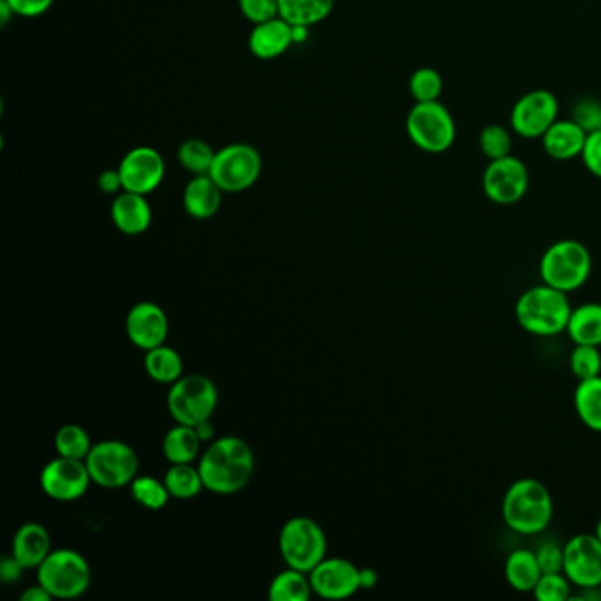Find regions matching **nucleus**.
<instances>
[{
  "label": "nucleus",
  "mask_w": 601,
  "mask_h": 601,
  "mask_svg": "<svg viewBox=\"0 0 601 601\" xmlns=\"http://www.w3.org/2000/svg\"><path fill=\"white\" fill-rule=\"evenodd\" d=\"M53 600L50 591L45 589L43 585H32V588L26 589L22 593V601H50Z\"/></svg>",
  "instance_id": "45"
},
{
  "label": "nucleus",
  "mask_w": 601,
  "mask_h": 601,
  "mask_svg": "<svg viewBox=\"0 0 601 601\" xmlns=\"http://www.w3.org/2000/svg\"><path fill=\"white\" fill-rule=\"evenodd\" d=\"M216 385L204 374L183 376L171 385L168 394V411L177 424L195 425L213 418L217 407Z\"/></svg>",
  "instance_id": "8"
},
{
  "label": "nucleus",
  "mask_w": 601,
  "mask_h": 601,
  "mask_svg": "<svg viewBox=\"0 0 601 601\" xmlns=\"http://www.w3.org/2000/svg\"><path fill=\"white\" fill-rule=\"evenodd\" d=\"M92 446L89 434L80 425L68 424L57 431L56 450L60 457L86 461Z\"/></svg>",
  "instance_id": "32"
},
{
  "label": "nucleus",
  "mask_w": 601,
  "mask_h": 601,
  "mask_svg": "<svg viewBox=\"0 0 601 601\" xmlns=\"http://www.w3.org/2000/svg\"><path fill=\"white\" fill-rule=\"evenodd\" d=\"M406 132L422 152L443 154L457 140V124L443 102H415L406 117Z\"/></svg>",
  "instance_id": "4"
},
{
  "label": "nucleus",
  "mask_w": 601,
  "mask_h": 601,
  "mask_svg": "<svg viewBox=\"0 0 601 601\" xmlns=\"http://www.w3.org/2000/svg\"><path fill=\"white\" fill-rule=\"evenodd\" d=\"M23 570H26V568L18 563L17 558H14L13 554L6 555V558H2V561H0V579H2V582H6V584H13V582H18V580L22 579Z\"/></svg>",
  "instance_id": "43"
},
{
  "label": "nucleus",
  "mask_w": 601,
  "mask_h": 601,
  "mask_svg": "<svg viewBox=\"0 0 601 601\" xmlns=\"http://www.w3.org/2000/svg\"><path fill=\"white\" fill-rule=\"evenodd\" d=\"M573 401L580 422L591 431L601 432V376L579 382Z\"/></svg>",
  "instance_id": "28"
},
{
  "label": "nucleus",
  "mask_w": 601,
  "mask_h": 601,
  "mask_svg": "<svg viewBox=\"0 0 601 601\" xmlns=\"http://www.w3.org/2000/svg\"><path fill=\"white\" fill-rule=\"evenodd\" d=\"M594 534H597L598 538L601 540V521L597 524V531H594Z\"/></svg>",
  "instance_id": "48"
},
{
  "label": "nucleus",
  "mask_w": 601,
  "mask_h": 601,
  "mask_svg": "<svg viewBox=\"0 0 601 601\" xmlns=\"http://www.w3.org/2000/svg\"><path fill=\"white\" fill-rule=\"evenodd\" d=\"M119 174L122 178L124 191L150 195L165 180V157L154 147L140 145L122 157Z\"/></svg>",
  "instance_id": "14"
},
{
  "label": "nucleus",
  "mask_w": 601,
  "mask_h": 601,
  "mask_svg": "<svg viewBox=\"0 0 601 601\" xmlns=\"http://www.w3.org/2000/svg\"><path fill=\"white\" fill-rule=\"evenodd\" d=\"M407 87L415 102L440 101L445 90V81L436 69L418 68L411 75Z\"/></svg>",
  "instance_id": "34"
},
{
  "label": "nucleus",
  "mask_w": 601,
  "mask_h": 601,
  "mask_svg": "<svg viewBox=\"0 0 601 601\" xmlns=\"http://www.w3.org/2000/svg\"><path fill=\"white\" fill-rule=\"evenodd\" d=\"M223 195L225 191L210 175H195L184 189V208L195 219H210L219 213Z\"/></svg>",
  "instance_id": "21"
},
{
  "label": "nucleus",
  "mask_w": 601,
  "mask_h": 601,
  "mask_svg": "<svg viewBox=\"0 0 601 601\" xmlns=\"http://www.w3.org/2000/svg\"><path fill=\"white\" fill-rule=\"evenodd\" d=\"M512 129L504 128L501 124H489L480 131V152L487 161H495L501 157L512 156L513 136Z\"/></svg>",
  "instance_id": "33"
},
{
  "label": "nucleus",
  "mask_w": 601,
  "mask_h": 601,
  "mask_svg": "<svg viewBox=\"0 0 601 601\" xmlns=\"http://www.w3.org/2000/svg\"><path fill=\"white\" fill-rule=\"evenodd\" d=\"M377 584V573L373 568H364L361 570V588L373 589Z\"/></svg>",
  "instance_id": "47"
},
{
  "label": "nucleus",
  "mask_w": 601,
  "mask_h": 601,
  "mask_svg": "<svg viewBox=\"0 0 601 601\" xmlns=\"http://www.w3.org/2000/svg\"><path fill=\"white\" fill-rule=\"evenodd\" d=\"M111 220L120 234L136 237L152 225V207L145 195L122 191L115 196L111 204Z\"/></svg>",
  "instance_id": "19"
},
{
  "label": "nucleus",
  "mask_w": 601,
  "mask_h": 601,
  "mask_svg": "<svg viewBox=\"0 0 601 601\" xmlns=\"http://www.w3.org/2000/svg\"><path fill=\"white\" fill-rule=\"evenodd\" d=\"M314 593L325 600H346L361 591V568L343 558L323 559L309 573Z\"/></svg>",
  "instance_id": "16"
},
{
  "label": "nucleus",
  "mask_w": 601,
  "mask_h": 601,
  "mask_svg": "<svg viewBox=\"0 0 601 601\" xmlns=\"http://www.w3.org/2000/svg\"><path fill=\"white\" fill-rule=\"evenodd\" d=\"M14 17L38 18L50 11L56 0H6Z\"/></svg>",
  "instance_id": "42"
},
{
  "label": "nucleus",
  "mask_w": 601,
  "mask_h": 601,
  "mask_svg": "<svg viewBox=\"0 0 601 601\" xmlns=\"http://www.w3.org/2000/svg\"><path fill=\"white\" fill-rule=\"evenodd\" d=\"M98 186L105 195H119L120 191H124L119 168L117 170L102 171L98 178Z\"/></svg>",
  "instance_id": "44"
},
{
  "label": "nucleus",
  "mask_w": 601,
  "mask_h": 601,
  "mask_svg": "<svg viewBox=\"0 0 601 601\" xmlns=\"http://www.w3.org/2000/svg\"><path fill=\"white\" fill-rule=\"evenodd\" d=\"M591 268L593 259L582 242L559 240L543 253L540 276L552 288L572 293L585 284Z\"/></svg>",
  "instance_id": "5"
},
{
  "label": "nucleus",
  "mask_w": 601,
  "mask_h": 601,
  "mask_svg": "<svg viewBox=\"0 0 601 601\" xmlns=\"http://www.w3.org/2000/svg\"><path fill=\"white\" fill-rule=\"evenodd\" d=\"M538 563L543 573L563 572L564 546L558 543H545L536 551Z\"/></svg>",
  "instance_id": "40"
},
{
  "label": "nucleus",
  "mask_w": 601,
  "mask_h": 601,
  "mask_svg": "<svg viewBox=\"0 0 601 601\" xmlns=\"http://www.w3.org/2000/svg\"><path fill=\"white\" fill-rule=\"evenodd\" d=\"M162 482L175 500H193L205 489L201 474L193 464H171Z\"/></svg>",
  "instance_id": "30"
},
{
  "label": "nucleus",
  "mask_w": 601,
  "mask_h": 601,
  "mask_svg": "<svg viewBox=\"0 0 601 601\" xmlns=\"http://www.w3.org/2000/svg\"><path fill=\"white\" fill-rule=\"evenodd\" d=\"M530 170L516 156L489 161L482 175L483 195L495 205H515L530 191Z\"/></svg>",
  "instance_id": "11"
},
{
  "label": "nucleus",
  "mask_w": 601,
  "mask_h": 601,
  "mask_svg": "<svg viewBox=\"0 0 601 601\" xmlns=\"http://www.w3.org/2000/svg\"><path fill=\"white\" fill-rule=\"evenodd\" d=\"M90 479L102 489H122L138 476L140 461L132 446L124 441H101L86 459Z\"/></svg>",
  "instance_id": "9"
},
{
  "label": "nucleus",
  "mask_w": 601,
  "mask_h": 601,
  "mask_svg": "<svg viewBox=\"0 0 601 601\" xmlns=\"http://www.w3.org/2000/svg\"><path fill=\"white\" fill-rule=\"evenodd\" d=\"M558 119L559 101L554 92L534 89L516 99L510 114V129L525 140H542Z\"/></svg>",
  "instance_id": "12"
},
{
  "label": "nucleus",
  "mask_w": 601,
  "mask_h": 601,
  "mask_svg": "<svg viewBox=\"0 0 601 601\" xmlns=\"http://www.w3.org/2000/svg\"><path fill=\"white\" fill-rule=\"evenodd\" d=\"M50 552L51 538L45 525L38 524V522H27L14 533L11 554L26 570H30V568L38 570Z\"/></svg>",
  "instance_id": "22"
},
{
  "label": "nucleus",
  "mask_w": 601,
  "mask_h": 601,
  "mask_svg": "<svg viewBox=\"0 0 601 601\" xmlns=\"http://www.w3.org/2000/svg\"><path fill=\"white\" fill-rule=\"evenodd\" d=\"M552 513L551 492L538 480H516L504 494L503 519L515 533L524 536L542 533L551 524Z\"/></svg>",
  "instance_id": "2"
},
{
  "label": "nucleus",
  "mask_w": 601,
  "mask_h": 601,
  "mask_svg": "<svg viewBox=\"0 0 601 601\" xmlns=\"http://www.w3.org/2000/svg\"><path fill=\"white\" fill-rule=\"evenodd\" d=\"M249 50L256 59L274 60L284 56L295 45L293 26L284 18L276 17L267 22L256 23L250 30Z\"/></svg>",
  "instance_id": "18"
},
{
  "label": "nucleus",
  "mask_w": 601,
  "mask_h": 601,
  "mask_svg": "<svg viewBox=\"0 0 601 601\" xmlns=\"http://www.w3.org/2000/svg\"><path fill=\"white\" fill-rule=\"evenodd\" d=\"M145 371L154 382L174 385L184 376L183 356L166 344L154 347L150 352H145Z\"/></svg>",
  "instance_id": "27"
},
{
  "label": "nucleus",
  "mask_w": 601,
  "mask_h": 601,
  "mask_svg": "<svg viewBox=\"0 0 601 601\" xmlns=\"http://www.w3.org/2000/svg\"><path fill=\"white\" fill-rule=\"evenodd\" d=\"M126 332L129 341L141 352H150L162 346L170 332V322L161 305L154 302H140L132 305L126 318Z\"/></svg>",
  "instance_id": "17"
},
{
  "label": "nucleus",
  "mask_w": 601,
  "mask_h": 601,
  "mask_svg": "<svg viewBox=\"0 0 601 601\" xmlns=\"http://www.w3.org/2000/svg\"><path fill=\"white\" fill-rule=\"evenodd\" d=\"M207 491L231 495L247 487L255 474V453L237 436L220 437L208 446L198 464Z\"/></svg>",
  "instance_id": "1"
},
{
  "label": "nucleus",
  "mask_w": 601,
  "mask_h": 601,
  "mask_svg": "<svg viewBox=\"0 0 601 601\" xmlns=\"http://www.w3.org/2000/svg\"><path fill=\"white\" fill-rule=\"evenodd\" d=\"M92 572L90 564L80 552L59 549L50 552L38 568V584L50 591L59 600H75L89 589Z\"/></svg>",
  "instance_id": "6"
},
{
  "label": "nucleus",
  "mask_w": 601,
  "mask_h": 601,
  "mask_svg": "<svg viewBox=\"0 0 601 601\" xmlns=\"http://www.w3.org/2000/svg\"><path fill=\"white\" fill-rule=\"evenodd\" d=\"M566 334L575 344L601 346V304L589 302L572 311Z\"/></svg>",
  "instance_id": "24"
},
{
  "label": "nucleus",
  "mask_w": 601,
  "mask_h": 601,
  "mask_svg": "<svg viewBox=\"0 0 601 601\" xmlns=\"http://www.w3.org/2000/svg\"><path fill=\"white\" fill-rule=\"evenodd\" d=\"M573 120L584 129L588 135L601 131V101L600 99H580L573 108Z\"/></svg>",
  "instance_id": "38"
},
{
  "label": "nucleus",
  "mask_w": 601,
  "mask_h": 601,
  "mask_svg": "<svg viewBox=\"0 0 601 601\" xmlns=\"http://www.w3.org/2000/svg\"><path fill=\"white\" fill-rule=\"evenodd\" d=\"M563 573L573 585H601V540L597 534H577L564 545Z\"/></svg>",
  "instance_id": "15"
},
{
  "label": "nucleus",
  "mask_w": 601,
  "mask_h": 601,
  "mask_svg": "<svg viewBox=\"0 0 601 601\" xmlns=\"http://www.w3.org/2000/svg\"><path fill=\"white\" fill-rule=\"evenodd\" d=\"M600 589H601V585H600Z\"/></svg>",
  "instance_id": "49"
},
{
  "label": "nucleus",
  "mask_w": 601,
  "mask_h": 601,
  "mask_svg": "<svg viewBox=\"0 0 601 601\" xmlns=\"http://www.w3.org/2000/svg\"><path fill=\"white\" fill-rule=\"evenodd\" d=\"M542 573L536 552L528 551V549L513 551L504 564V575L509 584L519 593H533L534 585Z\"/></svg>",
  "instance_id": "23"
},
{
  "label": "nucleus",
  "mask_w": 601,
  "mask_h": 601,
  "mask_svg": "<svg viewBox=\"0 0 601 601\" xmlns=\"http://www.w3.org/2000/svg\"><path fill=\"white\" fill-rule=\"evenodd\" d=\"M572 585V582L563 572L542 573L536 585H534L533 594L540 601H564L570 598Z\"/></svg>",
  "instance_id": "37"
},
{
  "label": "nucleus",
  "mask_w": 601,
  "mask_h": 601,
  "mask_svg": "<svg viewBox=\"0 0 601 601\" xmlns=\"http://www.w3.org/2000/svg\"><path fill=\"white\" fill-rule=\"evenodd\" d=\"M588 132L575 120H555L551 129L542 136L543 150L554 161H572L582 156Z\"/></svg>",
  "instance_id": "20"
},
{
  "label": "nucleus",
  "mask_w": 601,
  "mask_h": 601,
  "mask_svg": "<svg viewBox=\"0 0 601 601\" xmlns=\"http://www.w3.org/2000/svg\"><path fill=\"white\" fill-rule=\"evenodd\" d=\"M307 575L309 573L288 566V570H284L276 579L272 580L268 598L272 601L309 600L313 585H311V579Z\"/></svg>",
  "instance_id": "29"
},
{
  "label": "nucleus",
  "mask_w": 601,
  "mask_h": 601,
  "mask_svg": "<svg viewBox=\"0 0 601 601\" xmlns=\"http://www.w3.org/2000/svg\"><path fill=\"white\" fill-rule=\"evenodd\" d=\"M238 8L253 26L279 17V0H238Z\"/></svg>",
  "instance_id": "39"
},
{
  "label": "nucleus",
  "mask_w": 601,
  "mask_h": 601,
  "mask_svg": "<svg viewBox=\"0 0 601 601\" xmlns=\"http://www.w3.org/2000/svg\"><path fill=\"white\" fill-rule=\"evenodd\" d=\"M39 482L50 500L71 503V501L80 500L81 495L89 491L92 479H90L86 461L59 455L43 467Z\"/></svg>",
  "instance_id": "13"
},
{
  "label": "nucleus",
  "mask_w": 601,
  "mask_h": 601,
  "mask_svg": "<svg viewBox=\"0 0 601 601\" xmlns=\"http://www.w3.org/2000/svg\"><path fill=\"white\" fill-rule=\"evenodd\" d=\"M335 0H279V17L298 27L325 22L334 11Z\"/></svg>",
  "instance_id": "26"
},
{
  "label": "nucleus",
  "mask_w": 601,
  "mask_h": 601,
  "mask_svg": "<svg viewBox=\"0 0 601 601\" xmlns=\"http://www.w3.org/2000/svg\"><path fill=\"white\" fill-rule=\"evenodd\" d=\"M326 534L318 522L309 516H293L283 525L279 534V551L284 563L304 573L326 558Z\"/></svg>",
  "instance_id": "7"
},
{
  "label": "nucleus",
  "mask_w": 601,
  "mask_h": 601,
  "mask_svg": "<svg viewBox=\"0 0 601 601\" xmlns=\"http://www.w3.org/2000/svg\"><path fill=\"white\" fill-rule=\"evenodd\" d=\"M217 150L199 138H189L183 141L177 150L178 165L195 177V175L210 174Z\"/></svg>",
  "instance_id": "31"
},
{
  "label": "nucleus",
  "mask_w": 601,
  "mask_h": 601,
  "mask_svg": "<svg viewBox=\"0 0 601 601\" xmlns=\"http://www.w3.org/2000/svg\"><path fill=\"white\" fill-rule=\"evenodd\" d=\"M131 494L136 503L154 512L165 509L171 497L165 482H159L152 476H136L131 483Z\"/></svg>",
  "instance_id": "35"
},
{
  "label": "nucleus",
  "mask_w": 601,
  "mask_h": 601,
  "mask_svg": "<svg viewBox=\"0 0 601 601\" xmlns=\"http://www.w3.org/2000/svg\"><path fill=\"white\" fill-rule=\"evenodd\" d=\"M572 311L568 293L545 283L522 293L515 305L519 325L538 337H554L566 332Z\"/></svg>",
  "instance_id": "3"
},
{
  "label": "nucleus",
  "mask_w": 601,
  "mask_h": 601,
  "mask_svg": "<svg viewBox=\"0 0 601 601\" xmlns=\"http://www.w3.org/2000/svg\"><path fill=\"white\" fill-rule=\"evenodd\" d=\"M570 368L579 382L601 376L600 346L575 344L572 355H570Z\"/></svg>",
  "instance_id": "36"
},
{
  "label": "nucleus",
  "mask_w": 601,
  "mask_h": 601,
  "mask_svg": "<svg viewBox=\"0 0 601 601\" xmlns=\"http://www.w3.org/2000/svg\"><path fill=\"white\" fill-rule=\"evenodd\" d=\"M196 432H198L199 440L210 441L216 434V427H214L213 420H205L201 424L195 425Z\"/></svg>",
  "instance_id": "46"
},
{
  "label": "nucleus",
  "mask_w": 601,
  "mask_h": 601,
  "mask_svg": "<svg viewBox=\"0 0 601 601\" xmlns=\"http://www.w3.org/2000/svg\"><path fill=\"white\" fill-rule=\"evenodd\" d=\"M201 443L204 441L199 440L195 427L177 424L166 432L162 440V453L170 464H193L198 457Z\"/></svg>",
  "instance_id": "25"
},
{
  "label": "nucleus",
  "mask_w": 601,
  "mask_h": 601,
  "mask_svg": "<svg viewBox=\"0 0 601 601\" xmlns=\"http://www.w3.org/2000/svg\"><path fill=\"white\" fill-rule=\"evenodd\" d=\"M580 159L584 162L585 170L589 174L601 178V131L588 135V140H585V147L582 150Z\"/></svg>",
  "instance_id": "41"
},
{
  "label": "nucleus",
  "mask_w": 601,
  "mask_h": 601,
  "mask_svg": "<svg viewBox=\"0 0 601 601\" xmlns=\"http://www.w3.org/2000/svg\"><path fill=\"white\" fill-rule=\"evenodd\" d=\"M263 170L262 154L249 144H229L217 150L210 177L229 195L247 191L258 183Z\"/></svg>",
  "instance_id": "10"
}]
</instances>
